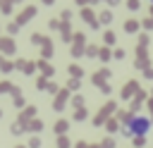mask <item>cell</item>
<instances>
[{
    "label": "cell",
    "instance_id": "obj_1",
    "mask_svg": "<svg viewBox=\"0 0 153 148\" xmlns=\"http://www.w3.org/2000/svg\"><path fill=\"white\" fill-rule=\"evenodd\" d=\"M151 119L146 117V115H134V117H129L127 119V129H124V134L127 136H134V138H143L148 131H151Z\"/></svg>",
    "mask_w": 153,
    "mask_h": 148
},
{
    "label": "cell",
    "instance_id": "obj_2",
    "mask_svg": "<svg viewBox=\"0 0 153 148\" xmlns=\"http://www.w3.org/2000/svg\"><path fill=\"white\" fill-rule=\"evenodd\" d=\"M151 5H153V0H151Z\"/></svg>",
    "mask_w": 153,
    "mask_h": 148
}]
</instances>
